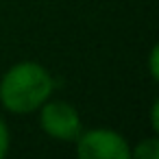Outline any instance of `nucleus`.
Here are the masks:
<instances>
[{"mask_svg": "<svg viewBox=\"0 0 159 159\" xmlns=\"http://www.w3.org/2000/svg\"><path fill=\"white\" fill-rule=\"evenodd\" d=\"M55 89L52 74L37 61L13 63L0 79V105L9 113H35Z\"/></svg>", "mask_w": 159, "mask_h": 159, "instance_id": "f257e3e1", "label": "nucleus"}, {"mask_svg": "<svg viewBox=\"0 0 159 159\" xmlns=\"http://www.w3.org/2000/svg\"><path fill=\"white\" fill-rule=\"evenodd\" d=\"M39 126L42 131L59 142H74L83 131V120L76 107L68 100L48 98L39 109Z\"/></svg>", "mask_w": 159, "mask_h": 159, "instance_id": "f03ea898", "label": "nucleus"}, {"mask_svg": "<svg viewBox=\"0 0 159 159\" xmlns=\"http://www.w3.org/2000/svg\"><path fill=\"white\" fill-rule=\"evenodd\" d=\"M76 155L81 159H131V146L124 135L113 129H89L81 131L74 139Z\"/></svg>", "mask_w": 159, "mask_h": 159, "instance_id": "7ed1b4c3", "label": "nucleus"}, {"mask_svg": "<svg viewBox=\"0 0 159 159\" xmlns=\"http://www.w3.org/2000/svg\"><path fill=\"white\" fill-rule=\"evenodd\" d=\"M159 157V139L157 135H150L142 142H137L131 148V159H157Z\"/></svg>", "mask_w": 159, "mask_h": 159, "instance_id": "20e7f679", "label": "nucleus"}, {"mask_svg": "<svg viewBox=\"0 0 159 159\" xmlns=\"http://www.w3.org/2000/svg\"><path fill=\"white\" fill-rule=\"evenodd\" d=\"M9 148H11V133H9L7 122H5L2 118H0V159L7 157Z\"/></svg>", "mask_w": 159, "mask_h": 159, "instance_id": "39448f33", "label": "nucleus"}, {"mask_svg": "<svg viewBox=\"0 0 159 159\" xmlns=\"http://www.w3.org/2000/svg\"><path fill=\"white\" fill-rule=\"evenodd\" d=\"M159 46L155 44L152 48H150V52H148V72H150V79L157 83L159 81Z\"/></svg>", "mask_w": 159, "mask_h": 159, "instance_id": "423d86ee", "label": "nucleus"}, {"mask_svg": "<svg viewBox=\"0 0 159 159\" xmlns=\"http://www.w3.org/2000/svg\"><path fill=\"white\" fill-rule=\"evenodd\" d=\"M150 126H152L155 133L159 131V100H152V107H150Z\"/></svg>", "mask_w": 159, "mask_h": 159, "instance_id": "0eeeda50", "label": "nucleus"}]
</instances>
